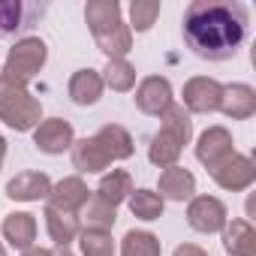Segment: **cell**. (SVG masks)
Masks as SVG:
<instances>
[{
    "instance_id": "cell-1",
    "label": "cell",
    "mask_w": 256,
    "mask_h": 256,
    "mask_svg": "<svg viewBox=\"0 0 256 256\" xmlns=\"http://www.w3.org/2000/svg\"><path fill=\"white\" fill-rule=\"evenodd\" d=\"M181 30L196 58L229 60L247 36V6L235 0H193Z\"/></svg>"
},
{
    "instance_id": "cell-2",
    "label": "cell",
    "mask_w": 256,
    "mask_h": 256,
    "mask_svg": "<svg viewBox=\"0 0 256 256\" xmlns=\"http://www.w3.org/2000/svg\"><path fill=\"white\" fill-rule=\"evenodd\" d=\"M84 22L94 34L100 52L108 60L124 58L133 48V30H130V24H124L118 0H90L84 6Z\"/></svg>"
},
{
    "instance_id": "cell-3",
    "label": "cell",
    "mask_w": 256,
    "mask_h": 256,
    "mask_svg": "<svg viewBox=\"0 0 256 256\" xmlns=\"http://www.w3.org/2000/svg\"><path fill=\"white\" fill-rule=\"evenodd\" d=\"M40 118H42V106L28 90V84L0 72V120L12 126L16 133H28L36 130Z\"/></svg>"
},
{
    "instance_id": "cell-4",
    "label": "cell",
    "mask_w": 256,
    "mask_h": 256,
    "mask_svg": "<svg viewBox=\"0 0 256 256\" xmlns=\"http://www.w3.org/2000/svg\"><path fill=\"white\" fill-rule=\"evenodd\" d=\"M46 58H48L46 42H42L40 36H24V40H18V42L10 48L6 64H4V76H10V78L28 84V78H34V76L46 66Z\"/></svg>"
},
{
    "instance_id": "cell-5",
    "label": "cell",
    "mask_w": 256,
    "mask_h": 256,
    "mask_svg": "<svg viewBox=\"0 0 256 256\" xmlns=\"http://www.w3.org/2000/svg\"><path fill=\"white\" fill-rule=\"evenodd\" d=\"M187 223L202 235H214V232H223V226L229 223V214L217 196H193L187 205Z\"/></svg>"
},
{
    "instance_id": "cell-6",
    "label": "cell",
    "mask_w": 256,
    "mask_h": 256,
    "mask_svg": "<svg viewBox=\"0 0 256 256\" xmlns=\"http://www.w3.org/2000/svg\"><path fill=\"white\" fill-rule=\"evenodd\" d=\"M76 142V133H72V124L64 120V118H48V120H40L36 130H34V145L42 151V154H64L70 151Z\"/></svg>"
},
{
    "instance_id": "cell-7",
    "label": "cell",
    "mask_w": 256,
    "mask_h": 256,
    "mask_svg": "<svg viewBox=\"0 0 256 256\" xmlns=\"http://www.w3.org/2000/svg\"><path fill=\"white\" fill-rule=\"evenodd\" d=\"M232 154H235V148H232V136H229L226 126H208V130L199 136V142H196V160L208 172L217 169Z\"/></svg>"
},
{
    "instance_id": "cell-8",
    "label": "cell",
    "mask_w": 256,
    "mask_h": 256,
    "mask_svg": "<svg viewBox=\"0 0 256 256\" xmlns=\"http://www.w3.org/2000/svg\"><path fill=\"white\" fill-rule=\"evenodd\" d=\"M211 178H214L223 190L238 193V190H247V187L256 181V166H253L250 157L232 154V157H226L217 169H211Z\"/></svg>"
},
{
    "instance_id": "cell-9",
    "label": "cell",
    "mask_w": 256,
    "mask_h": 256,
    "mask_svg": "<svg viewBox=\"0 0 256 256\" xmlns=\"http://www.w3.org/2000/svg\"><path fill=\"white\" fill-rule=\"evenodd\" d=\"M220 90H223L220 82L208 76H196L184 84V108L193 114H211L220 106Z\"/></svg>"
},
{
    "instance_id": "cell-10",
    "label": "cell",
    "mask_w": 256,
    "mask_h": 256,
    "mask_svg": "<svg viewBox=\"0 0 256 256\" xmlns=\"http://www.w3.org/2000/svg\"><path fill=\"white\" fill-rule=\"evenodd\" d=\"M136 106H139V112L160 118L172 106V84H169V78H163V76L142 78V84L136 88Z\"/></svg>"
},
{
    "instance_id": "cell-11",
    "label": "cell",
    "mask_w": 256,
    "mask_h": 256,
    "mask_svg": "<svg viewBox=\"0 0 256 256\" xmlns=\"http://www.w3.org/2000/svg\"><path fill=\"white\" fill-rule=\"evenodd\" d=\"M226 118H232V120H247V118H253V112H256V90L250 88V84H241V82H235V84H223V90H220V106H217Z\"/></svg>"
},
{
    "instance_id": "cell-12",
    "label": "cell",
    "mask_w": 256,
    "mask_h": 256,
    "mask_svg": "<svg viewBox=\"0 0 256 256\" xmlns=\"http://www.w3.org/2000/svg\"><path fill=\"white\" fill-rule=\"evenodd\" d=\"M48 193H52V178L46 172H18L6 184V196L16 202H40L48 199Z\"/></svg>"
},
{
    "instance_id": "cell-13",
    "label": "cell",
    "mask_w": 256,
    "mask_h": 256,
    "mask_svg": "<svg viewBox=\"0 0 256 256\" xmlns=\"http://www.w3.org/2000/svg\"><path fill=\"white\" fill-rule=\"evenodd\" d=\"M157 190H160V199H172V202H184V199H193L196 193V178L190 169L184 166H169L160 172V181H157Z\"/></svg>"
},
{
    "instance_id": "cell-14",
    "label": "cell",
    "mask_w": 256,
    "mask_h": 256,
    "mask_svg": "<svg viewBox=\"0 0 256 256\" xmlns=\"http://www.w3.org/2000/svg\"><path fill=\"white\" fill-rule=\"evenodd\" d=\"M88 199H90V190L82 178H64V181L52 184V193H48V205L70 211V214H78Z\"/></svg>"
},
{
    "instance_id": "cell-15",
    "label": "cell",
    "mask_w": 256,
    "mask_h": 256,
    "mask_svg": "<svg viewBox=\"0 0 256 256\" xmlns=\"http://www.w3.org/2000/svg\"><path fill=\"white\" fill-rule=\"evenodd\" d=\"M94 139H96V145L106 151V157H108L112 163H114V160L133 157V151H136L133 136L126 133L120 124H106V126H100V130L94 133Z\"/></svg>"
},
{
    "instance_id": "cell-16",
    "label": "cell",
    "mask_w": 256,
    "mask_h": 256,
    "mask_svg": "<svg viewBox=\"0 0 256 256\" xmlns=\"http://www.w3.org/2000/svg\"><path fill=\"white\" fill-rule=\"evenodd\" d=\"M46 229L54 241V247H70V241L78 238L82 232V223H78V214H70V211H60V208H52L46 205Z\"/></svg>"
},
{
    "instance_id": "cell-17",
    "label": "cell",
    "mask_w": 256,
    "mask_h": 256,
    "mask_svg": "<svg viewBox=\"0 0 256 256\" xmlns=\"http://www.w3.org/2000/svg\"><path fill=\"white\" fill-rule=\"evenodd\" d=\"M72 166L78 169V172H84V175H96V172H102V169H108V157H106V151L96 145V139L94 136H88V139H78V142H72Z\"/></svg>"
},
{
    "instance_id": "cell-18",
    "label": "cell",
    "mask_w": 256,
    "mask_h": 256,
    "mask_svg": "<svg viewBox=\"0 0 256 256\" xmlns=\"http://www.w3.org/2000/svg\"><path fill=\"white\" fill-rule=\"evenodd\" d=\"M4 238H6L12 247H18V250L34 247V241H36V217L28 214V211L6 214V217H4Z\"/></svg>"
},
{
    "instance_id": "cell-19",
    "label": "cell",
    "mask_w": 256,
    "mask_h": 256,
    "mask_svg": "<svg viewBox=\"0 0 256 256\" xmlns=\"http://www.w3.org/2000/svg\"><path fill=\"white\" fill-rule=\"evenodd\" d=\"M102 76L96 70H76L72 78H70V96L76 106H94L100 96H102Z\"/></svg>"
},
{
    "instance_id": "cell-20",
    "label": "cell",
    "mask_w": 256,
    "mask_h": 256,
    "mask_svg": "<svg viewBox=\"0 0 256 256\" xmlns=\"http://www.w3.org/2000/svg\"><path fill=\"white\" fill-rule=\"evenodd\" d=\"M130 193H133V178H130V172H124V169H112L108 175H102V181L96 187V199H102L112 208L126 202Z\"/></svg>"
},
{
    "instance_id": "cell-21",
    "label": "cell",
    "mask_w": 256,
    "mask_h": 256,
    "mask_svg": "<svg viewBox=\"0 0 256 256\" xmlns=\"http://www.w3.org/2000/svg\"><path fill=\"white\" fill-rule=\"evenodd\" d=\"M253 241H256V232L247 220H232L223 226V250L229 256H250Z\"/></svg>"
},
{
    "instance_id": "cell-22",
    "label": "cell",
    "mask_w": 256,
    "mask_h": 256,
    "mask_svg": "<svg viewBox=\"0 0 256 256\" xmlns=\"http://www.w3.org/2000/svg\"><path fill=\"white\" fill-rule=\"evenodd\" d=\"M181 151H184V145H181L175 136H169L166 130H160V133H154V136H151L148 160H151L154 166H160V169H169V166H178Z\"/></svg>"
},
{
    "instance_id": "cell-23",
    "label": "cell",
    "mask_w": 256,
    "mask_h": 256,
    "mask_svg": "<svg viewBox=\"0 0 256 256\" xmlns=\"http://www.w3.org/2000/svg\"><path fill=\"white\" fill-rule=\"evenodd\" d=\"M34 16H42V6L28 4H0V34H16L34 24Z\"/></svg>"
},
{
    "instance_id": "cell-24",
    "label": "cell",
    "mask_w": 256,
    "mask_h": 256,
    "mask_svg": "<svg viewBox=\"0 0 256 256\" xmlns=\"http://www.w3.org/2000/svg\"><path fill=\"white\" fill-rule=\"evenodd\" d=\"M163 244L154 232L145 229H130L120 241V256H160Z\"/></svg>"
},
{
    "instance_id": "cell-25",
    "label": "cell",
    "mask_w": 256,
    "mask_h": 256,
    "mask_svg": "<svg viewBox=\"0 0 256 256\" xmlns=\"http://www.w3.org/2000/svg\"><path fill=\"white\" fill-rule=\"evenodd\" d=\"M160 120H163L160 130H166L169 136H175L181 145H190V139H193V120H190V112H187L184 106L172 102V106L160 114Z\"/></svg>"
},
{
    "instance_id": "cell-26",
    "label": "cell",
    "mask_w": 256,
    "mask_h": 256,
    "mask_svg": "<svg viewBox=\"0 0 256 256\" xmlns=\"http://www.w3.org/2000/svg\"><path fill=\"white\" fill-rule=\"evenodd\" d=\"M102 84H108V88L118 90V94L133 90V84H136V66L126 60V58H114V60H108L106 70H102Z\"/></svg>"
},
{
    "instance_id": "cell-27",
    "label": "cell",
    "mask_w": 256,
    "mask_h": 256,
    "mask_svg": "<svg viewBox=\"0 0 256 256\" xmlns=\"http://www.w3.org/2000/svg\"><path fill=\"white\" fill-rule=\"evenodd\" d=\"M130 211H133V217H139V220H160L163 217V199H160V193H154V190H133L130 193Z\"/></svg>"
},
{
    "instance_id": "cell-28",
    "label": "cell",
    "mask_w": 256,
    "mask_h": 256,
    "mask_svg": "<svg viewBox=\"0 0 256 256\" xmlns=\"http://www.w3.org/2000/svg\"><path fill=\"white\" fill-rule=\"evenodd\" d=\"M82 220H84V229H102V232H108V229L114 226L118 214H114L112 205H106L102 199L90 196V199L84 202V208H82Z\"/></svg>"
},
{
    "instance_id": "cell-29",
    "label": "cell",
    "mask_w": 256,
    "mask_h": 256,
    "mask_svg": "<svg viewBox=\"0 0 256 256\" xmlns=\"http://www.w3.org/2000/svg\"><path fill=\"white\" fill-rule=\"evenodd\" d=\"M78 250L82 256H114V238L112 232H102V229H82Z\"/></svg>"
},
{
    "instance_id": "cell-30",
    "label": "cell",
    "mask_w": 256,
    "mask_h": 256,
    "mask_svg": "<svg viewBox=\"0 0 256 256\" xmlns=\"http://www.w3.org/2000/svg\"><path fill=\"white\" fill-rule=\"evenodd\" d=\"M160 18V4L157 0H133L130 4V28L133 30H139V34H145V30H151V24Z\"/></svg>"
},
{
    "instance_id": "cell-31",
    "label": "cell",
    "mask_w": 256,
    "mask_h": 256,
    "mask_svg": "<svg viewBox=\"0 0 256 256\" xmlns=\"http://www.w3.org/2000/svg\"><path fill=\"white\" fill-rule=\"evenodd\" d=\"M22 256H72V250L70 247H54V250H48V247H28Z\"/></svg>"
},
{
    "instance_id": "cell-32",
    "label": "cell",
    "mask_w": 256,
    "mask_h": 256,
    "mask_svg": "<svg viewBox=\"0 0 256 256\" xmlns=\"http://www.w3.org/2000/svg\"><path fill=\"white\" fill-rule=\"evenodd\" d=\"M172 256H208V250L199 247V244H178Z\"/></svg>"
},
{
    "instance_id": "cell-33",
    "label": "cell",
    "mask_w": 256,
    "mask_h": 256,
    "mask_svg": "<svg viewBox=\"0 0 256 256\" xmlns=\"http://www.w3.org/2000/svg\"><path fill=\"white\" fill-rule=\"evenodd\" d=\"M4 160H6V139L0 136V169H4Z\"/></svg>"
},
{
    "instance_id": "cell-34",
    "label": "cell",
    "mask_w": 256,
    "mask_h": 256,
    "mask_svg": "<svg viewBox=\"0 0 256 256\" xmlns=\"http://www.w3.org/2000/svg\"><path fill=\"white\" fill-rule=\"evenodd\" d=\"M0 256H6V247H4V244H0Z\"/></svg>"
}]
</instances>
